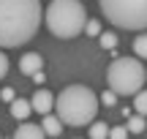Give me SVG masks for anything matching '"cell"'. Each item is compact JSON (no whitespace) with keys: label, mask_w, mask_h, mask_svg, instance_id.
Returning <instances> with one entry per match:
<instances>
[{"label":"cell","mask_w":147,"mask_h":139,"mask_svg":"<svg viewBox=\"0 0 147 139\" xmlns=\"http://www.w3.org/2000/svg\"><path fill=\"white\" fill-rule=\"evenodd\" d=\"M41 19V0H0V49L27 44L36 36Z\"/></svg>","instance_id":"cell-1"},{"label":"cell","mask_w":147,"mask_h":139,"mask_svg":"<svg viewBox=\"0 0 147 139\" xmlns=\"http://www.w3.org/2000/svg\"><path fill=\"white\" fill-rule=\"evenodd\" d=\"M55 109H57V117L63 120V126H74V128L90 126L98 112V96L84 85H68L57 96Z\"/></svg>","instance_id":"cell-2"},{"label":"cell","mask_w":147,"mask_h":139,"mask_svg":"<svg viewBox=\"0 0 147 139\" xmlns=\"http://www.w3.org/2000/svg\"><path fill=\"white\" fill-rule=\"evenodd\" d=\"M44 22H47L49 33L57 38H74L84 33L87 25V11L79 0H52L44 11Z\"/></svg>","instance_id":"cell-3"},{"label":"cell","mask_w":147,"mask_h":139,"mask_svg":"<svg viewBox=\"0 0 147 139\" xmlns=\"http://www.w3.org/2000/svg\"><path fill=\"white\" fill-rule=\"evenodd\" d=\"M147 71L139 57H115L112 65L106 68V82L109 90H115L117 96H136L144 90Z\"/></svg>","instance_id":"cell-4"},{"label":"cell","mask_w":147,"mask_h":139,"mask_svg":"<svg viewBox=\"0 0 147 139\" xmlns=\"http://www.w3.org/2000/svg\"><path fill=\"white\" fill-rule=\"evenodd\" d=\"M104 16L123 30H144L147 27V0H98Z\"/></svg>","instance_id":"cell-5"},{"label":"cell","mask_w":147,"mask_h":139,"mask_svg":"<svg viewBox=\"0 0 147 139\" xmlns=\"http://www.w3.org/2000/svg\"><path fill=\"white\" fill-rule=\"evenodd\" d=\"M55 101H57V98H55L49 90H38V93H33V98H30V104H33V112H41L44 117H47V115H52V107H55Z\"/></svg>","instance_id":"cell-6"},{"label":"cell","mask_w":147,"mask_h":139,"mask_svg":"<svg viewBox=\"0 0 147 139\" xmlns=\"http://www.w3.org/2000/svg\"><path fill=\"white\" fill-rule=\"evenodd\" d=\"M41 68H44V57L38 52H27V55H22V57H19V71H22V74L36 76Z\"/></svg>","instance_id":"cell-7"},{"label":"cell","mask_w":147,"mask_h":139,"mask_svg":"<svg viewBox=\"0 0 147 139\" xmlns=\"http://www.w3.org/2000/svg\"><path fill=\"white\" fill-rule=\"evenodd\" d=\"M14 139H47V134H44V128H41V126L22 123V126H16Z\"/></svg>","instance_id":"cell-8"},{"label":"cell","mask_w":147,"mask_h":139,"mask_svg":"<svg viewBox=\"0 0 147 139\" xmlns=\"http://www.w3.org/2000/svg\"><path fill=\"white\" fill-rule=\"evenodd\" d=\"M41 128H44V134H47V136L57 139L60 134H63V120H60L57 115H47V117L41 120Z\"/></svg>","instance_id":"cell-9"},{"label":"cell","mask_w":147,"mask_h":139,"mask_svg":"<svg viewBox=\"0 0 147 139\" xmlns=\"http://www.w3.org/2000/svg\"><path fill=\"white\" fill-rule=\"evenodd\" d=\"M30 112H33V104H30V98H16V101L11 104V115H14L16 120H25Z\"/></svg>","instance_id":"cell-10"},{"label":"cell","mask_w":147,"mask_h":139,"mask_svg":"<svg viewBox=\"0 0 147 139\" xmlns=\"http://www.w3.org/2000/svg\"><path fill=\"white\" fill-rule=\"evenodd\" d=\"M109 126L104 123V120H93L90 123V139H109Z\"/></svg>","instance_id":"cell-11"},{"label":"cell","mask_w":147,"mask_h":139,"mask_svg":"<svg viewBox=\"0 0 147 139\" xmlns=\"http://www.w3.org/2000/svg\"><path fill=\"white\" fill-rule=\"evenodd\" d=\"M134 55L142 57V60H147V33H142V36L134 38Z\"/></svg>","instance_id":"cell-12"},{"label":"cell","mask_w":147,"mask_h":139,"mask_svg":"<svg viewBox=\"0 0 147 139\" xmlns=\"http://www.w3.org/2000/svg\"><path fill=\"white\" fill-rule=\"evenodd\" d=\"M134 109H136L142 117H147V90H142V93L134 96Z\"/></svg>","instance_id":"cell-13"},{"label":"cell","mask_w":147,"mask_h":139,"mask_svg":"<svg viewBox=\"0 0 147 139\" xmlns=\"http://www.w3.org/2000/svg\"><path fill=\"white\" fill-rule=\"evenodd\" d=\"M128 131H131V134H142V131L147 128V123H144V117L142 115H136V117H131L128 120V126H125Z\"/></svg>","instance_id":"cell-14"},{"label":"cell","mask_w":147,"mask_h":139,"mask_svg":"<svg viewBox=\"0 0 147 139\" xmlns=\"http://www.w3.org/2000/svg\"><path fill=\"white\" fill-rule=\"evenodd\" d=\"M98 41H101V47H104V49H115V47H117V36H115L112 30L101 33V36H98Z\"/></svg>","instance_id":"cell-15"},{"label":"cell","mask_w":147,"mask_h":139,"mask_svg":"<svg viewBox=\"0 0 147 139\" xmlns=\"http://www.w3.org/2000/svg\"><path fill=\"white\" fill-rule=\"evenodd\" d=\"M84 36H93V38L101 36V25H98V19H87V25H84Z\"/></svg>","instance_id":"cell-16"},{"label":"cell","mask_w":147,"mask_h":139,"mask_svg":"<svg viewBox=\"0 0 147 139\" xmlns=\"http://www.w3.org/2000/svg\"><path fill=\"white\" fill-rule=\"evenodd\" d=\"M101 104H104V107H115V104H117V93H115V90L101 93Z\"/></svg>","instance_id":"cell-17"},{"label":"cell","mask_w":147,"mask_h":139,"mask_svg":"<svg viewBox=\"0 0 147 139\" xmlns=\"http://www.w3.org/2000/svg\"><path fill=\"white\" fill-rule=\"evenodd\" d=\"M128 134H131L128 128H123V126H117V128H112V131H109V139H125Z\"/></svg>","instance_id":"cell-18"},{"label":"cell","mask_w":147,"mask_h":139,"mask_svg":"<svg viewBox=\"0 0 147 139\" xmlns=\"http://www.w3.org/2000/svg\"><path fill=\"white\" fill-rule=\"evenodd\" d=\"M0 98H3V101H8V107L16 101V96H14V90H11V87H3V90H0Z\"/></svg>","instance_id":"cell-19"},{"label":"cell","mask_w":147,"mask_h":139,"mask_svg":"<svg viewBox=\"0 0 147 139\" xmlns=\"http://www.w3.org/2000/svg\"><path fill=\"white\" fill-rule=\"evenodd\" d=\"M5 74H8V57H5V55L0 52V79H3Z\"/></svg>","instance_id":"cell-20"},{"label":"cell","mask_w":147,"mask_h":139,"mask_svg":"<svg viewBox=\"0 0 147 139\" xmlns=\"http://www.w3.org/2000/svg\"><path fill=\"white\" fill-rule=\"evenodd\" d=\"M0 139H3V136H0Z\"/></svg>","instance_id":"cell-21"}]
</instances>
